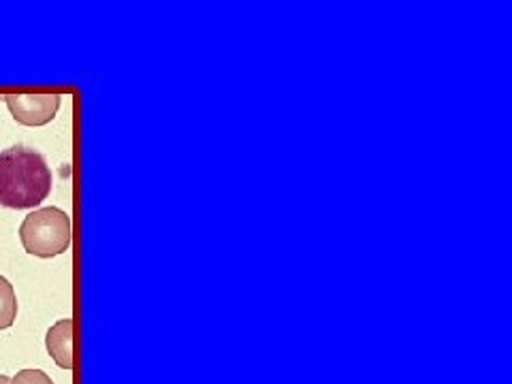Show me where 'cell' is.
<instances>
[{"mask_svg":"<svg viewBox=\"0 0 512 384\" xmlns=\"http://www.w3.org/2000/svg\"><path fill=\"white\" fill-rule=\"evenodd\" d=\"M9 384H54V380L41 370H22L11 378Z\"/></svg>","mask_w":512,"mask_h":384,"instance_id":"cell-6","label":"cell"},{"mask_svg":"<svg viewBox=\"0 0 512 384\" xmlns=\"http://www.w3.org/2000/svg\"><path fill=\"white\" fill-rule=\"evenodd\" d=\"M45 346L50 357L62 370H73V318H62L45 335Z\"/></svg>","mask_w":512,"mask_h":384,"instance_id":"cell-4","label":"cell"},{"mask_svg":"<svg viewBox=\"0 0 512 384\" xmlns=\"http://www.w3.org/2000/svg\"><path fill=\"white\" fill-rule=\"evenodd\" d=\"M22 246L39 259H52L67 252L73 242V227L69 214L60 207H41L28 214L20 227Z\"/></svg>","mask_w":512,"mask_h":384,"instance_id":"cell-2","label":"cell"},{"mask_svg":"<svg viewBox=\"0 0 512 384\" xmlns=\"http://www.w3.org/2000/svg\"><path fill=\"white\" fill-rule=\"evenodd\" d=\"M7 107L15 122L24 126L50 124L62 103L60 94H9L5 96Z\"/></svg>","mask_w":512,"mask_h":384,"instance_id":"cell-3","label":"cell"},{"mask_svg":"<svg viewBox=\"0 0 512 384\" xmlns=\"http://www.w3.org/2000/svg\"><path fill=\"white\" fill-rule=\"evenodd\" d=\"M11 382V378L9 376H5V374H0V384H9Z\"/></svg>","mask_w":512,"mask_h":384,"instance_id":"cell-7","label":"cell"},{"mask_svg":"<svg viewBox=\"0 0 512 384\" xmlns=\"http://www.w3.org/2000/svg\"><path fill=\"white\" fill-rule=\"evenodd\" d=\"M15 318H18V297H15L11 282L0 276V329L13 327Z\"/></svg>","mask_w":512,"mask_h":384,"instance_id":"cell-5","label":"cell"},{"mask_svg":"<svg viewBox=\"0 0 512 384\" xmlns=\"http://www.w3.org/2000/svg\"><path fill=\"white\" fill-rule=\"evenodd\" d=\"M54 175L43 154L13 146L0 152V205L9 210H32L52 192Z\"/></svg>","mask_w":512,"mask_h":384,"instance_id":"cell-1","label":"cell"}]
</instances>
